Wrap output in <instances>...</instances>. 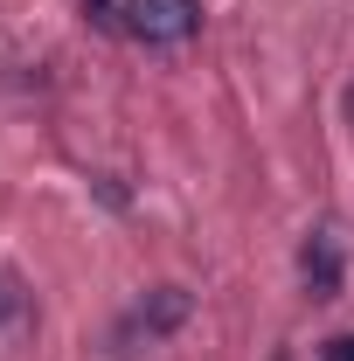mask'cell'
Wrapping results in <instances>:
<instances>
[{"label":"cell","mask_w":354,"mask_h":361,"mask_svg":"<svg viewBox=\"0 0 354 361\" xmlns=\"http://www.w3.org/2000/svg\"><path fill=\"white\" fill-rule=\"evenodd\" d=\"M299 278H306L312 299H334V292H341V229H334V223H319L306 236V250H299Z\"/></svg>","instance_id":"3957f363"},{"label":"cell","mask_w":354,"mask_h":361,"mask_svg":"<svg viewBox=\"0 0 354 361\" xmlns=\"http://www.w3.org/2000/svg\"><path fill=\"white\" fill-rule=\"evenodd\" d=\"M202 28V0H126V35L146 49H181Z\"/></svg>","instance_id":"6da1fadb"},{"label":"cell","mask_w":354,"mask_h":361,"mask_svg":"<svg viewBox=\"0 0 354 361\" xmlns=\"http://www.w3.org/2000/svg\"><path fill=\"white\" fill-rule=\"evenodd\" d=\"M35 334V292L21 285V271H0V355L21 348Z\"/></svg>","instance_id":"277c9868"},{"label":"cell","mask_w":354,"mask_h":361,"mask_svg":"<svg viewBox=\"0 0 354 361\" xmlns=\"http://www.w3.org/2000/svg\"><path fill=\"white\" fill-rule=\"evenodd\" d=\"M181 319H188V292H181V285H153L133 313H126V326H118V348H126V341H139V334H146V341H160V334H174Z\"/></svg>","instance_id":"7a4b0ae2"},{"label":"cell","mask_w":354,"mask_h":361,"mask_svg":"<svg viewBox=\"0 0 354 361\" xmlns=\"http://www.w3.org/2000/svg\"><path fill=\"white\" fill-rule=\"evenodd\" d=\"M326 361H354V334H341V341H326Z\"/></svg>","instance_id":"5b68a950"}]
</instances>
